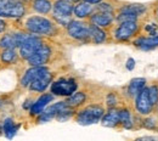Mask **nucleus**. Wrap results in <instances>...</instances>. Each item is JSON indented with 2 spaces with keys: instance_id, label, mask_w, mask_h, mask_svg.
I'll return each instance as SVG.
<instances>
[{
  "instance_id": "obj_1",
  "label": "nucleus",
  "mask_w": 158,
  "mask_h": 141,
  "mask_svg": "<svg viewBox=\"0 0 158 141\" xmlns=\"http://www.w3.org/2000/svg\"><path fill=\"white\" fill-rule=\"evenodd\" d=\"M102 116H103V108L98 105H93L79 112L77 116V122L81 125H90L98 123Z\"/></svg>"
},
{
  "instance_id": "obj_2",
  "label": "nucleus",
  "mask_w": 158,
  "mask_h": 141,
  "mask_svg": "<svg viewBox=\"0 0 158 141\" xmlns=\"http://www.w3.org/2000/svg\"><path fill=\"white\" fill-rule=\"evenodd\" d=\"M26 26L28 31L32 33H38V34H51L54 32V26L51 21L48 19L40 17V16H33L26 22Z\"/></svg>"
},
{
  "instance_id": "obj_3",
  "label": "nucleus",
  "mask_w": 158,
  "mask_h": 141,
  "mask_svg": "<svg viewBox=\"0 0 158 141\" xmlns=\"http://www.w3.org/2000/svg\"><path fill=\"white\" fill-rule=\"evenodd\" d=\"M24 14L23 4L17 0H0V16L21 17Z\"/></svg>"
},
{
  "instance_id": "obj_4",
  "label": "nucleus",
  "mask_w": 158,
  "mask_h": 141,
  "mask_svg": "<svg viewBox=\"0 0 158 141\" xmlns=\"http://www.w3.org/2000/svg\"><path fill=\"white\" fill-rule=\"evenodd\" d=\"M76 90H77V83L72 79L71 81L61 79V81H55L51 85V93L60 96H69Z\"/></svg>"
},
{
  "instance_id": "obj_5",
  "label": "nucleus",
  "mask_w": 158,
  "mask_h": 141,
  "mask_svg": "<svg viewBox=\"0 0 158 141\" xmlns=\"http://www.w3.org/2000/svg\"><path fill=\"white\" fill-rule=\"evenodd\" d=\"M43 45L41 39L34 37V35H29L24 43L20 46V54L23 59H28L29 56H32L40 46Z\"/></svg>"
},
{
  "instance_id": "obj_6",
  "label": "nucleus",
  "mask_w": 158,
  "mask_h": 141,
  "mask_svg": "<svg viewBox=\"0 0 158 141\" xmlns=\"http://www.w3.org/2000/svg\"><path fill=\"white\" fill-rule=\"evenodd\" d=\"M136 31H138L136 21H124V22H120L114 34L118 40H128L130 37L135 34Z\"/></svg>"
},
{
  "instance_id": "obj_7",
  "label": "nucleus",
  "mask_w": 158,
  "mask_h": 141,
  "mask_svg": "<svg viewBox=\"0 0 158 141\" xmlns=\"http://www.w3.org/2000/svg\"><path fill=\"white\" fill-rule=\"evenodd\" d=\"M68 34L76 39H86L89 38V27H86L83 22L71 21L68 23Z\"/></svg>"
},
{
  "instance_id": "obj_8",
  "label": "nucleus",
  "mask_w": 158,
  "mask_h": 141,
  "mask_svg": "<svg viewBox=\"0 0 158 141\" xmlns=\"http://www.w3.org/2000/svg\"><path fill=\"white\" fill-rule=\"evenodd\" d=\"M67 107H71L67 105V102H57V103H54L52 106H50L49 108H46L45 111H43L40 113L39 117V123H45V122H49L52 118H56V116L59 114L61 111H63L64 108Z\"/></svg>"
},
{
  "instance_id": "obj_9",
  "label": "nucleus",
  "mask_w": 158,
  "mask_h": 141,
  "mask_svg": "<svg viewBox=\"0 0 158 141\" xmlns=\"http://www.w3.org/2000/svg\"><path fill=\"white\" fill-rule=\"evenodd\" d=\"M50 54H51L50 48L41 45L39 49L32 56H29L27 60L29 62V64H32V66H43L44 63L48 62L49 57H50Z\"/></svg>"
},
{
  "instance_id": "obj_10",
  "label": "nucleus",
  "mask_w": 158,
  "mask_h": 141,
  "mask_svg": "<svg viewBox=\"0 0 158 141\" xmlns=\"http://www.w3.org/2000/svg\"><path fill=\"white\" fill-rule=\"evenodd\" d=\"M136 108L141 114H148L152 110V103L148 97V89L143 88L136 95Z\"/></svg>"
},
{
  "instance_id": "obj_11",
  "label": "nucleus",
  "mask_w": 158,
  "mask_h": 141,
  "mask_svg": "<svg viewBox=\"0 0 158 141\" xmlns=\"http://www.w3.org/2000/svg\"><path fill=\"white\" fill-rule=\"evenodd\" d=\"M48 72V68L46 67H43V66H33L31 69H28L26 72V74L23 76L22 81H21V85L22 86H28L34 79H37L38 77L43 76L44 73Z\"/></svg>"
},
{
  "instance_id": "obj_12",
  "label": "nucleus",
  "mask_w": 158,
  "mask_h": 141,
  "mask_svg": "<svg viewBox=\"0 0 158 141\" xmlns=\"http://www.w3.org/2000/svg\"><path fill=\"white\" fill-rule=\"evenodd\" d=\"M51 81H52V76L48 71L46 73H44L43 76H40L37 79H34L29 84V88L32 90H34V91H44L48 88V85L51 83Z\"/></svg>"
},
{
  "instance_id": "obj_13",
  "label": "nucleus",
  "mask_w": 158,
  "mask_h": 141,
  "mask_svg": "<svg viewBox=\"0 0 158 141\" xmlns=\"http://www.w3.org/2000/svg\"><path fill=\"white\" fill-rule=\"evenodd\" d=\"M73 5L69 0H57L54 5L55 15H61V16H71L73 12Z\"/></svg>"
},
{
  "instance_id": "obj_14",
  "label": "nucleus",
  "mask_w": 158,
  "mask_h": 141,
  "mask_svg": "<svg viewBox=\"0 0 158 141\" xmlns=\"http://www.w3.org/2000/svg\"><path fill=\"white\" fill-rule=\"evenodd\" d=\"M141 50H152L158 46V35H151L150 38H139L134 43Z\"/></svg>"
},
{
  "instance_id": "obj_15",
  "label": "nucleus",
  "mask_w": 158,
  "mask_h": 141,
  "mask_svg": "<svg viewBox=\"0 0 158 141\" xmlns=\"http://www.w3.org/2000/svg\"><path fill=\"white\" fill-rule=\"evenodd\" d=\"M52 101V95H49V94H45L43 96H40L39 99L37 100V102H34V105L32 106L31 108V114L32 116H37V114H40L44 108L46 107V105L49 102Z\"/></svg>"
},
{
  "instance_id": "obj_16",
  "label": "nucleus",
  "mask_w": 158,
  "mask_h": 141,
  "mask_svg": "<svg viewBox=\"0 0 158 141\" xmlns=\"http://www.w3.org/2000/svg\"><path fill=\"white\" fill-rule=\"evenodd\" d=\"M119 123V111L111 108L103 117H102V125L113 128Z\"/></svg>"
},
{
  "instance_id": "obj_17",
  "label": "nucleus",
  "mask_w": 158,
  "mask_h": 141,
  "mask_svg": "<svg viewBox=\"0 0 158 141\" xmlns=\"http://www.w3.org/2000/svg\"><path fill=\"white\" fill-rule=\"evenodd\" d=\"M112 20L113 19H112L111 14H108V12H99L91 17L93 24H95L98 27H107L112 23Z\"/></svg>"
},
{
  "instance_id": "obj_18",
  "label": "nucleus",
  "mask_w": 158,
  "mask_h": 141,
  "mask_svg": "<svg viewBox=\"0 0 158 141\" xmlns=\"http://www.w3.org/2000/svg\"><path fill=\"white\" fill-rule=\"evenodd\" d=\"M73 11H74V14H76L77 17L83 19V17H86V16H89V15L91 14L93 6H91V4L86 2V1H81V2H78V4L74 6Z\"/></svg>"
},
{
  "instance_id": "obj_19",
  "label": "nucleus",
  "mask_w": 158,
  "mask_h": 141,
  "mask_svg": "<svg viewBox=\"0 0 158 141\" xmlns=\"http://www.w3.org/2000/svg\"><path fill=\"white\" fill-rule=\"evenodd\" d=\"M20 45H19V40H17L16 33L15 34H6L0 40V48L1 49H16Z\"/></svg>"
},
{
  "instance_id": "obj_20",
  "label": "nucleus",
  "mask_w": 158,
  "mask_h": 141,
  "mask_svg": "<svg viewBox=\"0 0 158 141\" xmlns=\"http://www.w3.org/2000/svg\"><path fill=\"white\" fill-rule=\"evenodd\" d=\"M146 81L143 78H134L130 81L129 88H128V93L130 96H136L139 93L145 88Z\"/></svg>"
},
{
  "instance_id": "obj_21",
  "label": "nucleus",
  "mask_w": 158,
  "mask_h": 141,
  "mask_svg": "<svg viewBox=\"0 0 158 141\" xmlns=\"http://www.w3.org/2000/svg\"><path fill=\"white\" fill-rule=\"evenodd\" d=\"M19 128H20V125H19V124H15L11 118L5 119L4 125H2L4 133H5V135H6V138H7V139H12V138L16 135V133H17Z\"/></svg>"
},
{
  "instance_id": "obj_22",
  "label": "nucleus",
  "mask_w": 158,
  "mask_h": 141,
  "mask_svg": "<svg viewBox=\"0 0 158 141\" xmlns=\"http://www.w3.org/2000/svg\"><path fill=\"white\" fill-rule=\"evenodd\" d=\"M89 37H91L93 40L95 41L96 44H100V43L105 41V39H106V33L100 27L93 24V26L89 27Z\"/></svg>"
},
{
  "instance_id": "obj_23",
  "label": "nucleus",
  "mask_w": 158,
  "mask_h": 141,
  "mask_svg": "<svg viewBox=\"0 0 158 141\" xmlns=\"http://www.w3.org/2000/svg\"><path fill=\"white\" fill-rule=\"evenodd\" d=\"M0 59L4 63L11 64L17 60V54H16L15 49H4L0 54Z\"/></svg>"
},
{
  "instance_id": "obj_24",
  "label": "nucleus",
  "mask_w": 158,
  "mask_h": 141,
  "mask_svg": "<svg viewBox=\"0 0 158 141\" xmlns=\"http://www.w3.org/2000/svg\"><path fill=\"white\" fill-rule=\"evenodd\" d=\"M33 7L40 14H48L51 10V2L49 0H34Z\"/></svg>"
},
{
  "instance_id": "obj_25",
  "label": "nucleus",
  "mask_w": 158,
  "mask_h": 141,
  "mask_svg": "<svg viewBox=\"0 0 158 141\" xmlns=\"http://www.w3.org/2000/svg\"><path fill=\"white\" fill-rule=\"evenodd\" d=\"M146 10V7L143 5H139V4H134V5H128V6H124L120 12L123 14H130V15H135L139 16L140 14H142L143 11Z\"/></svg>"
},
{
  "instance_id": "obj_26",
  "label": "nucleus",
  "mask_w": 158,
  "mask_h": 141,
  "mask_svg": "<svg viewBox=\"0 0 158 141\" xmlns=\"http://www.w3.org/2000/svg\"><path fill=\"white\" fill-rule=\"evenodd\" d=\"M119 123L127 128V129H130L133 126V121H131V114L128 110H122L119 111Z\"/></svg>"
},
{
  "instance_id": "obj_27",
  "label": "nucleus",
  "mask_w": 158,
  "mask_h": 141,
  "mask_svg": "<svg viewBox=\"0 0 158 141\" xmlns=\"http://www.w3.org/2000/svg\"><path fill=\"white\" fill-rule=\"evenodd\" d=\"M85 100V94L84 93H74L73 95H71L69 96V99L66 101L67 102V105L68 106H71V107H74V106H79V105H81L83 102Z\"/></svg>"
},
{
  "instance_id": "obj_28",
  "label": "nucleus",
  "mask_w": 158,
  "mask_h": 141,
  "mask_svg": "<svg viewBox=\"0 0 158 141\" xmlns=\"http://www.w3.org/2000/svg\"><path fill=\"white\" fill-rule=\"evenodd\" d=\"M148 97H150L152 106L158 102V88L156 85H152V86L148 88Z\"/></svg>"
},
{
  "instance_id": "obj_29",
  "label": "nucleus",
  "mask_w": 158,
  "mask_h": 141,
  "mask_svg": "<svg viewBox=\"0 0 158 141\" xmlns=\"http://www.w3.org/2000/svg\"><path fill=\"white\" fill-rule=\"evenodd\" d=\"M138 16L135 15H130V14H123L120 12L118 16V21L119 22H124V21H136Z\"/></svg>"
},
{
  "instance_id": "obj_30",
  "label": "nucleus",
  "mask_w": 158,
  "mask_h": 141,
  "mask_svg": "<svg viewBox=\"0 0 158 141\" xmlns=\"http://www.w3.org/2000/svg\"><path fill=\"white\" fill-rule=\"evenodd\" d=\"M99 10L101 11V12H108V14H112V7L110 6V4H100Z\"/></svg>"
},
{
  "instance_id": "obj_31",
  "label": "nucleus",
  "mask_w": 158,
  "mask_h": 141,
  "mask_svg": "<svg viewBox=\"0 0 158 141\" xmlns=\"http://www.w3.org/2000/svg\"><path fill=\"white\" fill-rule=\"evenodd\" d=\"M116 96H114V94H110L108 96H107V105L110 106V107H113L114 105H116Z\"/></svg>"
},
{
  "instance_id": "obj_32",
  "label": "nucleus",
  "mask_w": 158,
  "mask_h": 141,
  "mask_svg": "<svg viewBox=\"0 0 158 141\" xmlns=\"http://www.w3.org/2000/svg\"><path fill=\"white\" fill-rule=\"evenodd\" d=\"M143 125H145L146 128H148V129H153V128L156 126V124H155V121H153V119H146L145 123H143Z\"/></svg>"
},
{
  "instance_id": "obj_33",
  "label": "nucleus",
  "mask_w": 158,
  "mask_h": 141,
  "mask_svg": "<svg viewBox=\"0 0 158 141\" xmlns=\"http://www.w3.org/2000/svg\"><path fill=\"white\" fill-rule=\"evenodd\" d=\"M134 67H135V60L134 59H128V61H127V68L129 71H133Z\"/></svg>"
},
{
  "instance_id": "obj_34",
  "label": "nucleus",
  "mask_w": 158,
  "mask_h": 141,
  "mask_svg": "<svg viewBox=\"0 0 158 141\" xmlns=\"http://www.w3.org/2000/svg\"><path fill=\"white\" fill-rule=\"evenodd\" d=\"M146 31L151 32V34H152V35H156V34H157V33H156V27H155L153 24H148V26L146 27Z\"/></svg>"
},
{
  "instance_id": "obj_35",
  "label": "nucleus",
  "mask_w": 158,
  "mask_h": 141,
  "mask_svg": "<svg viewBox=\"0 0 158 141\" xmlns=\"http://www.w3.org/2000/svg\"><path fill=\"white\" fill-rule=\"evenodd\" d=\"M5 28H6V23H5V21L0 20V33H2V32L5 31Z\"/></svg>"
},
{
  "instance_id": "obj_36",
  "label": "nucleus",
  "mask_w": 158,
  "mask_h": 141,
  "mask_svg": "<svg viewBox=\"0 0 158 141\" xmlns=\"http://www.w3.org/2000/svg\"><path fill=\"white\" fill-rule=\"evenodd\" d=\"M83 1H86V2H89V4H99L102 0H83Z\"/></svg>"
}]
</instances>
